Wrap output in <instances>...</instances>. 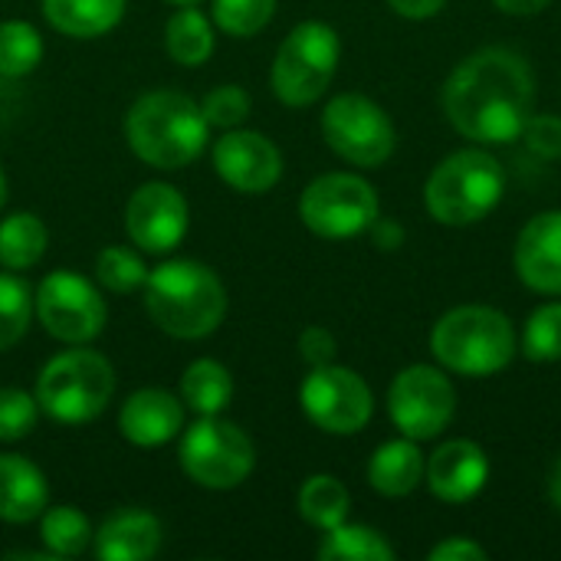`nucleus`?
Instances as JSON below:
<instances>
[{
	"mask_svg": "<svg viewBox=\"0 0 561 561\" xmlns=\"http://www.w3.org/2000/svg\"><path fill=\"white\" fill-rule=\"evenodd\" d=\"M519 339L513 319L493 306H457L431 329L434 362L460 378H490L513 365Z\"/></svg>",
	"mask_w": 561,
	"mask_h": 561,
	"instance_id": "4",
	"label": "nucleus"
},
{
	"mask_svg": "<svg viewBox=\"0 0 561 561\" xmlns=\"http://www.w3.org/2000/svg\"><path fill=\"white\" fill-rule=\"evenodd\" d=\"M207 118L201 102L174 89L145 92L125 115L128 148L151 168L178 171L207 148Z\"/></svg>",
	"mask_w": 561,
	"mask_h": 561,
	"instance_id": "3",
	"label": "nucleus"
},
{
	"mask_svg": "<svg viewBox=\"0 0 561 561\" xmlns=\"http://www.w3.org/2000/svg\"><path fill=\"white\" fill-rule=\"evenodd\" d=\"M201 112L214 128H237L250 115V95L240 85H217L204 95Z\"/></svg>",
	"mask_w": 561,
	"mask_h": 561,
	"instance_id": "35",
	"label": "nucleus"
},
{
	"mask_svg": "<svg viewBox=\"0 0 561 561\" xmlns=\"http://www.w3.org/2000/svg\"><path fill=\"white\" fill-rule=\"evenodd\" d=\"M164 46L171 53L174 62L181 66H204L214 53V30H210V20L194 7H181L168 26H164Z\"/></svg>",
	"mask_w": 561,
	"mask_h": 561,
	"instance_id": "27",
	"label": "nucleus"
},
{
	"mask_svg": "<svg viewBox=\"0 0 561 561\" xmlns=\"http://www.w3.org/2000/svg\"><path fill=\"white\" fill-rule=\"evenodd\" d=\"M33 309L39 316V325L46 335L66 342V345H85L102 335L108 309L102 293L72 270L49 273L33 299Z\"/></svg>",
	"mask_w": 561,
	"mask_h": 561,
	"instance_id": "13",
	"label": "nucleus"
},
{
	"mask_svg": "<svg viewBox=\"0 0 561 561\" xmlns=\"http://www.w3.org/2000/svg\"><path fill=\"white\" fill-rule=\"evenodd\" d=\"M335 352H339V345H335V335L329 329H322V325L302 329V335H299V355H302V362L309 368L332 365L335 362Z\"/></svg>",
	"mask_w": 561,
	"mask_h": 561,
	"instance_id": "37",
	"label": "nucleus"
},
{
	"mask_svg": "<svg viewBox=\"0 0 561 561\" xmlns=\"http://www.w3.org/2000/svg\"><path fill=\"white\" fill-rule=\"evenodd\" d=\"M125 230L145 253H171L187 233V201L164 181L141 184L125 207Z\"/></svg>",
	"mask_w": 561,
	"mask_h": 561,
	"instance_id": "14",
	"label": "nucleus"
},
{
	"mask_svg": "<svg viewBox=\"0 0 561 561\" xmlns=\"http://www.w3.org/2000/svg\"><path fill=\"white\" fill-rule=\"evenodd\" d=\"M171 3H178V7H187V3H201V0H171Z\"/></svg>",
	"mask_w": 561,
	"mask_h": 561,
	"instance_id": "44",
	"label": "nucleus"
},
{
	"mask_svg": "<svg viewBox=\"0 0 561 561\" xmlns=\"http://www.w3.org/2000/svg\"><path fill=\"white\" fill-rule=\"evenodd\" d=\"M95 276L99 283L108 289V293H135L145 286L148 279V266L141 263L138 253L125 250V247H105L99 256H95Z\"/></svg>",
	"mask_w": 561,
	"mask_h": 561,
	"instance_id": "32",
	"label": "nucleus"
},
{
	"mask_svg": "<svg viewBox=\"0 0 561 561\" xmlns=\"http://www.w3.org/2000/svg\"><path fill=\"white\" fill-rule=\"evenodd\" d=\"M316 556L322 561H394L398 552L385 533L345 519L342 526H335L322 536Z\"/></svg>",
	"mask_w": 561,
	"mask_h": 561,
	"instance_id": "24",
	"label": "nucleus"
},
{
	"mask_svg": "<svg viewBox=\"0 0 561 561\" xmlns=\"http://www.w3.org/2000/svg\"><path fill=\"white\" fill-rule=\"evenodd\" d=\"M424 470H427V457L421 454L417 440L411 437H398L381 444L371 460H368V483L378 496L388 500H404L411 496L421 483H424Z\"/></svg>",
	"mask_w": 561,
	"mask_h": 561,
	"instance_id": "21",
	"label": "nucleus"
},
{
	"mask_svg": "<svg viewBox=\"0 0 561 561\" xmlns=\"http://www.w3.org/2000/svg\"><path fill=\"white\" fill-rule=\"evenodd\" d=\"M7 204V178H3V168H0V210Z\"/></svg>",
	"mask_w": 561,
	"mask_h": 561,
	"instance_id": "43",
	"label": "nucleus"
},
{
	"mask_svg": "<svg viewBox=\"0 0 561 561\" xmlns=\"http://www.w3.org/2000/svg\"><path fill=\"white\" fill-rule=\"evenodd\" d=\"M368 233H371V240H375V247L378 250H398L401 243H404V227L398 224V220H388V217H381L378 214V220L368 227Z\"/></svg>",
	"mask_w": 561,
	"mask_h": 561,
	"instance_id": "39",
	"label": "nucleus"
},
{
	"mask_svg": "<svg viewBox=\"0 0 561 561\" xmlns=\"http://www.w3.org/2000/svg\"><path fill=\"white\" fill-rule=\"evenodd\" d=\"M145 309L151 322L174 339H207L227 316V289L220 276L197 260H168L148 270Z\"/></svg>",
	"mask_w": 561,
	"mask_h": 561,
	"instance_id": "2",
	"label": "nucleus"
},
{
	"mask_svg": "<svg viewBox=\"0 0 561 561\" xmlns=\"http://www.w3.org/2000/svg\"><path fill=\"white\" fill-rule=\"evenodd\" d=\"M388 7L404 20H431L447 7V0H388Z\"/></svg>",
	"mask_w": 561,
	"mask_h": 561,
	"instance_id": "40",
	"label": "nucleus"
},
{
	"mask_svg": "<svg viewBox=\"0 0 561 561\" xmlns=\"http://www.w3.org/2000/svg\"><path fill=\"white\" fill-rule=\"evenodd\" d=\"M296 503H299V516L322 533L342 526L348 519V510H352V496H348L345 483L339 477H329V473L309 477L302 483Z\"/></svg>",
	"mask_w": 561,
	"mask_h": 561,
	"instance_id": "25",
	"label": "nucleus"
},
{
	"mask_svg": "<svg viewBox=\"0 0 561 561\" xmlns=\"http://www.w3.org/2000/svg\"><path fill=\"white\" fill-rule=\"evenodd\" d=\"M92 549L99 561H148L161 549V523L145 510H118L92 533Z\"/></svg>",
	"mask_w": 561,
	"mask_h": 561,
	"instance_id": "19",
	"label": "nucleus"
},
{
	"mask_svg": "<svg viewBox=\"0 0 561 561\" xmlns=\"http://www.w3.org/2000/svg\"><path fill=\"white\" fill-rule=\"evenodd\" d=\"M342 59L339 33L322 20L299 23L276 49L270 85L283 105L306 108L325 95Z\"/></svg>",
	"mask_w": 561,
	"mask_h": 561,
	"instance_id": "7",
	"label": "nucleus"
},
{
	"mask_svg": "<svg viewBox=\"0 0 561 561\" xmlns=\"http://www.w3.org/2000/svg\"><path fill=\"white\" fill-rule=\"evenodd\" d=\"M513 266L526 289L561 296V210H542L519 230Z\"/></svg>",
	"mask_w": 561,
	"mask_h": 561,
	"instance_id": "17",
	"label": "nucleus"
},
{
	"mask_svg": "<svg viewBox=\"0 0 561 561\" xmlns=\"http://www.w3.org/2000/svg\"><path fill=\"white\" fill-rule=\"evenodd\" d=\"M115 391V368L92 348H72L43 365L36 378V404L59 424L95 421Z\"/></svg>",
	"mask_w": 561,
	"mask_h": 561,
	"instance_id": "6",
	"label": "nucleus"
},
{
	"mask_svg": "<svg viewBox=\"0 0 561 561\" xmlns=\"http://www.w3.org/2000/svg\"><path fill=\"white\" fill-rule=\"evenodd\" d=\"M181 401L201 417L220 414L233 401V375L214 358H197L181 375Z\"/></svg>",
	"mask_w": 561,
	"mask_h": 561,
	"instance_id": "23",
	"label": "nucleus"
},
{
	"mask_svg": "<svg viewBox=\"0 0 561 561\" xmlns=\"http://www.w3.org/2000/svg\"><path fill=\"white\" fill-rule=\"evenodd\" d=\"M549 500H552V506L561 513V457L556 460L552 473H549Z\"/></svg>",
	"mask_w": 561,
	"mask_h": 561,
	"instance_id": "42",
	"label": "nucleus"
},
{
	"mask_svg": "<svg viewBox=\"0 0 561 561\" xmlns=\"http://www.w3.org/2000/svg\"><path fill=\"white\" fill-rule=\"evenodd\" d=\"M490 483V457L477 440L454 437L434 447L424 470V486L440 503L460 506L477 500Z\"/></svg>",
	"mask_w": 561,
	"mask_h": 561,
	"instance_id": "16",
	"label": "nucleus"
},
{
	"mask_svg": "<svg viewBox=\"0 0 561 561\" xmlns=\"http://www.w3.org/2000/svg\"><path fill=\"white\" fill-rule=\"evenodd\" d=\"M299 404L306 417L332 437L362 434L375 414V394L368 381L345 365L312 368L299 388Z\"/></svg>",
	"mask_w": 561,
	"mask_h": 561,
	"instance_id": "12",
	"label": "nucleus"
},
{
	"mask_svg": "<svg viewBox=\"0 0 561 561\" xmlns=\"http://www.w3.org/2000/svg\"><path fill=\"white\" fill-rule=\"evenodd\" d=\"M210 158L224 184H230L240 194H263L276 187V181L283 178V154L260 131L227 128V135L214 141Z\"/></svg>",
	"mask_w": 561,
	"mask_h": 561,
	"instance_id": "15",
	"label": "nucleus"
},
{
	"mask_svg": "<svg viewBox=\"0 0 561 561\" xmlns=\"http://www.w3.org/2000/svg\"><path fill=\"white\" fill-rule=\"evenodd\" d=\"M43 59V39L36 26L26 20H7L0 23V76L23 79L30 76Z\"/></svg>",
	"mask_w": 561,
	"mask_h": 561,
	"instance_id": "29",
	"label": "nucleus"
},
{
	"mask_svg": "<svg viewBox=\"0 0 561 561\" xmlns=\"http://www.w3.org/2000/svg\"><path fill=\"white\" fill-rule=\"evenodd\" d=\"M493 3H496V10L506 13V16H536V13H542L552 0H493Z\"/></svg>",
	"mask_w": 561,
	"mask_h": 561,
	"instance_id": "41",
	"label": "nucleus"
},
{
	"mask_svg": "<svg viewBox=\"0 0 561 561\" xmlns=\"http://www.w3.org/2000/svg\"><path fill=\"white\" fill-rule=\"evenodd\" d=\"M125 0H43V16L53 30L72 39H95L118 26Z\"/></svg>",
	"mask_w": 561,
	"mask_h": 561,
	"instance_id": "22",
	"label": "nucleus"
},
{
	"mask_svg": "<svg viewBox=\"0 0 561 561\" xmlns=\"http://www.w3.org/2000/svg\"><path fill=\"white\" fill-rule=\"evenodd\" d=\"M523 355L536 365L561 362V302L533 309L523 329Z\"/></svg>",
	"mask_w": 561,
	"mask_h": 561,
	"instance_id": "30",
	"label": "nucleus"
},
{
	"mask_svg": "<svg viewBox=\"0 0 561 561\" xmlns=\"http://www.w3.org/2000/svg\"><path fill=\"white\" fill-rule=\"evenodd\" d=\"M427 559L431 561H486L490 559V552H486V546H480L477 539L450 536V539H444V542L431 546Z\"/></svg>",
	"mask_w": 561,
	"mask_h": 561,
	"instance_id": "38",
	"label": "nucleus"
},
{
	"mask_svg": "<svg viewBox=\"0 0 561 561\" xmlns=\"http://www.w3.org/2000/svg\"><path fill=\"white\" fill-rule=\"evenodd\" d=\"M506 194V168L486 148L447 154L424 181V207L444 227H473L486 220Z\"/></svg>",
	"mask_w": 561,
	"mask_h": 561,
	"instance_id": "5",
	"label": "nucleus"
},
{
	"mask_svg": "<svg viewBox=\"0 0 561 561\" xmlns=\"http://www.w3.org/2000/svg\"><path fill=\"white\" fill-rule=\"evenodd\" d=\"M184 427V401L161 388L135 391L118 414V431L135 447H161Z\"/></svg>",
	"mask_w": 561,
	"mask_h": 561,
	"instance_id": "18",
	"label": "nucleus"
},
{
	"mask_svg": "<svg viewBox=\"0 0 561 561\" xmlns=\"http://www.w3.org/2000/svg\"><path fill=\"white\" fill-rule=\"evenodd\" d=\"M325 145L355 168H381L398 148L391 115L362 92H342L322 108Z\"/></svg>",
	"mask_w": 561,
	"mask_h": 561,
	"instance_id": "8",
	"label": "nucleus"
},
{
	"mask_svg": "<svg viewBox=\"0 0 561 561\" xmlns=\"http://www.w3.org/2000/svg\"><path fill=\"white\" fill-rule=\"evenodd\" d=\"M30 316H33L30 286L10 273H0V352L13 348L26 335Z\"/></svg>",
	"mask_w": 561,
	"mask_h": 561,
	"instance_id": "31",
	"label": "nucleus"
},
{
	"mask_svg": "<svg viewBox=\"0 0 561 561\" xmlns=\"http://www.w3.org/2000/svg\"><path fill=\"white\" fill-rule=\"evenodd\" d=\"M39 536H43L46 552H53L56 559H76L92 546V526L72 506H53V510L46 506Z\"/></svg>",
	"mask_w": 561,
	"mask_h": 561,
	"instance_id": "28",
	"label": "nucleus"
},
{
	"mask_svg": "<svg viewBox=\"0 0 561 561\" xmlns=\"http://www.w3.org/2000/svg\"><path fill=\"white\" fill-rule=\"evenodd\" d=\"M523 138H526V148L546 161H559L561 158V118L552 112H542V115H529L526 128H523Z\"/></svg>",
	"mask_w": 561,
	"mask_h": 561,
	"instance_id": "36",
	"label": "nucleus"
},
{
	"mask_svg": "<svg viewBox=\"0 0 561 561\" xmlns=\"http://www.w3.org/2000/svg\"><path fill=\"white\" fill-rule=\"evenodd\" d=\"M444 115L467 141L496 148L523 138L536 105V76L523 53L483 46L470 53L444 82Z\"/></svg>",
	"mask_w": 561,
	"mask_h": 561,
	"instance_id": "1",
	"label": "nucleus"
},
{
	"mask_svg": "<svg viewBox=\"0 0 561 561\" xmlns=\"http://www.w3.org/2000/svg\"><path fill=\"white\" fill-rule=\"evenodd\" d=\"M46 506H49V490H46L43 470L20 454H3L0 457V519L20 526V523L43 516Z\"/></svg>",
	"mask_w": 561,
	"mask_h": 561,
	"instance_id": "20",
	"label": "nucleus"
},
{
	"mask_svg": "<svg viewBox=\"0 0 561 561\" xmlns=\"http://www.w3.org/2000/svg\"><path fill=\"white\" fill-rule=\"evenodd\" d=\"M276 13V0H214V23L230 36H256Z\"/></svg>",
	"mask_w": 561,
	"mask_h": 561,
	"instance_id": "33",
	"label": "nucleus"
},
{
	"mask_svg": "<svg viewBox=\"0 0 561 561\" xmlns=\"http://www.w3.org/2000/svg\"><path fill=\"white\" fill-rule=\"evenodd\" d=\"M388 414L401 437L434 440L457 417V388L440 365H408L388 388Z\"/></svg>",
	"mask_w": 561,
	"mask_h": 561,
	"instance_id": "11",
	"label": "nucleus"
},
{
	"mask_svg": "<svg viewBox=\"0 0 561 561\" xmlns=\"http://www.w3.org/2000/svg\"><path fill=\"white\" fill-rule=\"evenodd\" d=\"M178 457L181 470L204 490H237L256 467V447L247 431L217 414L184 431Z\"/></svg>",
	"mask_w": 561,
	"mask_h": 561,
	"instance_id": "9",
	"label": "nucleus"
},
{
	"mask_svg": "<svg viewBox=\"0 0 561 561\" xmlns=\"http://www.w3.org/2000/svg\"><path fill=\"white\" fill-rule=\"evenodd\" d=\"M378 214H381L378 191L362 174H348V171H332L316 178L299 197L302 224L322 240H348L368 233Z\"/></svg>",
	"mask_w": 561,
	"mask_h": 561,
	"instance_id": "10",
	"label": "nucleus"
},
{
	"mask_svg": "<svg viewBox=\"0 0 561 561\" xmlns=\"http://www.w3.org/2000/svg\"><path fill=\"white\" fill-rule=\"evenodd\" d=\"M49 230L36 214H10L0 224V266L10 273L30 270L43 260Z\"/></svg>",
	"mask_w": 561,
	"mask_h": 561,
	"instance_id": "26",
	"label": "nucleus"
},
{
	"mask_svg": "<svg viewBox=\"0 0 561 561\" xmlns=\"http://www.w3.org/2000/svg\"><path fill=\"white\" fill-rule=\"evenodd\" d=\"M39 421V404L36 394H26L20 388H0V444L23 440L33 434Z\"/></svg>",
	"mask_w": 561,
	"mask_h": 561,
	"instance_id": "34",
	"label": "nucleus"
}]
</instances>
